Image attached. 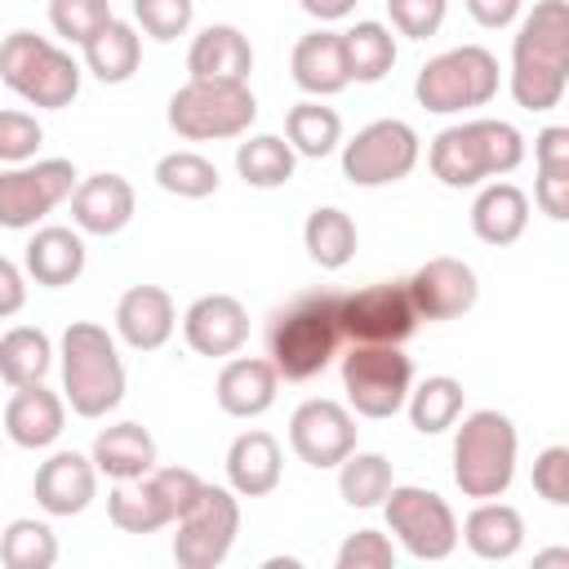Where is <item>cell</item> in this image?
Listing matches in <instances>:
<instances>
[{"label": "cell", "instance_id": "cell-1", "mask_svg": "<svg viewBox=\"0 0 569 569\" xmlns=\"http://www.w3.org/2000/svg\"><path fill=\"white\" fill-rule=\"evenodd\" d=\"M569 84V4L538 0L511 44V98L525 111H551Z\"/></svg>", "mask_w": 569, "mask_h": 569}, {"label": "cell", "instance_id": "cell-2", "mask_svg": "<svg viewBox=\"0 0 569 569\" xmlns=\"http://www.w3.org/2000/svg\"><path fill=\"white\" fill-rule=\"evenodd\" d=\"M338 298L333 289H311V293H298L293 302H284L271 325H267V360L276 365V373L284 382H307L316 378L333 356L338 347L347 342L342 338V320H338Z\"/></svg>", "mask_w": 569, "mask_h": 569}, {"label": "cell", "instance_id": "cell-3", "mask_svg": "<svg viewBox=\"0 0 569 569\" xmlns=\"http://www.w3.org/2000/svg\"><path fill=\"white\" fill-rule=\"evenodd\" d=\"M427 160L445 187L462 191V187H480L485 178H502V173L520 169L525 138L516 124L480 116V120H462V124L440 129Z\"/></svg>", "mask_w": 569, "mask_h": 569}, {"label": "cell", "instance_id": "cell-4", "mask_svg": "<svg viewBox=\"0 0 569 569\" xmlns=\"http://www.w3.org/2000/svg\"><path fill=\"white\" fill-rule=\"evenodd\" d=\"M62 391L71 413L102 418L124 400V365L116 338L93 320H71L62 333Z\"/></svg>", "mask_w": 569, "mask_h": 569}, {"label": "cell", "instance_id": "cell-5", "mask_svg": "<svg viewBox=\"0 0 569 569\" xmlns=\"http://www.w3.org/2000/svg\"><path fill=\"white\" fill-rule=\"evenodd\" d=\"M516 422L498 409H476L453 436V485L467 498H502L516 476Z\"/></svg>", "mask_w": 569, "mask_h": 569}, {"label": "cell", "instance_id": "cell-6", "mask_svg": "<svg viewBox=\"0 0 569 569\" xmlns=\"http://www.w3.org/2000/svg\"><path fill=\"white\" fill-rule=\"evenodd\" d=\"M0 80L31 107H67L80 93V62L49 36L9 31L0 40Z\"/></svg>", "mask_w": 569, "mask_h": 569}, {"label": "cell", "instance_id": "cell-7", "mask_svg": "<svg viewBox=\"0 0 569 569\" xmlns=\"http://www.w3.org/2000/svg\"><path fill=\"white\" fill-rule=\"evenodd\" d=\"M258 120V98L249 80H187L169 98V129L187 142L240 138Z\"/></svg>", "mask_w": 569, "mask_h": 569}, {"label": "cell", "instance_id": "cell-8", "mask_svg": "<svg viewBox=\"0 0 569 569\" xmlns=\"http://www.w3.org/2000/svg\"><path fill=\"white\" fill-rule=\"evenodd\" d=\"M498 93V58L485 44H458L436 53L418 80H413V98L418 107L449 116V111H467V107H485Z\"/></svg>", "mask_w": 569, "mask_h": 569}, {"label": "cell", "instance_id": "cell-9", "mask_svg": "<svg viewBox=\"0 0 569 569\" xmlns=\"http://www.w3.org/2000/svg\"><path fill=\"white\" fill-rule=\"evenodd\" d=\"M413 387V360L396 342H351L342 356V391L360 418H391Z\"/></svg>", "mask_w": 569, "mask_h": 569}, {"label": "cell", "instance_id": "cell-10", "mask_svg": "<svg viewBox=\"0 0 569 569\" xmlns=\"http://www.w3.org/2000/svg\"><path fill=\"white\" fill-rule=\"evenodd\" d=\"M387 529L413 560H449L458 547V516L453 507L422 485H391L382 498Z\"/></svg>", "mask_w": 569, "mask_h": 569}, {"label": "cell", "instance_id": "cell-11", "mask_svg": "<svg viewBox=\"0 0 569 569\" xmlns=\"http://www.w3.org/2000/svg\"><path fill=\"white\" fill-rule=\"evenodd\" d=\"M173 560L182 569H218L240 533V502L231 485H204L187 516L173 520Z\"/></svg>", "mask_w": 569, "mask_h": 569}, {"label": "cell", "instance_id": "cell-12", "mask_svg": "<svg viewBox=\"0 0 569 569\" xmlns=\"http://www.w3.org/2000/svg\"><path fill=\"white\" fill-rule=\"evenodd\" d=\"M76 182H80V173L62 156L9 164L0 173V227H9V231L36 227L44 213H53L62 200H71Z\"/></svg>", "mask_w": 569, "mask_h": 569}, {"label": "cell", "instance_id": "cell-13", "mask_svg": "<svg viewBox=\"0 0 569 569\" xmlns=\"http://www.w3.org/2000/svg\"><path fill=\"white\" fill-rule=\"evenodd\" d=\"M422 142L405 120H373L351 142H342V178L356 187H387L413 173Z\"/></svg>", "mask_w": 569, "mask_h": 569}, {"label": "cell", "instance_id": "cell-14", "mask_svg": "<svg viewBox=\"0 0 569 569\" xmlns=\"http://www.w3.org/2000/svg\"><path fill=\"white\" fill-rule=\"evenodd\" d=\"M338 320H342L347 342H396V347L409 342L413 329L422 325L405 280H382V284H365L356 293H342Z\"/></svg>", "mask_w": 569, "mask_h": 569}, {"label": "cell", "instance_id": "cell-15", "mask_svg": "<svg viewBox=\"0 0 569 569\" xmlns=\"http://www.w3.org/2000/svg\"><path fill=\"white\" fill-rule=\"evenodd\" d=\"M289 445L316 471L338 467L356 449V418L338 400H325V396L320 400H302L293 409V418H289Z\"/></svg>", "mask_w": 569, "mask_h": 569}, {"label": "cell", "instance_id": "cell-16", "mask_svg": "<svg viewBox=\"0 0 569 569\" xmlns=\"http://www.w3.org/2000/svg\"><path fill=\"white\" fill-rule=\"evenodd\" d=\"M409 298H413V311L418 320H458L476 307L480 298V284H476V271L462 262V258H427L409 280H405Z\"/></svg>", "mask_w": 569, "mask_h": 569}, {"label": "cell", "instance_id": "cell-17", "mask_svg": "<svg viewBox=\"0 0 569 569\" xmlns=\"http://www.w3.org/2000/svg\"><path fill=\"white\" fill-rule=\"evenodd\" d=\"M182 338L196 356H209V360H222V356H236L249 338V311L240 298L231 293H204L187 307L182 316Z\"/></svg>", "mask_w": 569, "mask_h": 569}, {"label": "cell", "instance_id": "cell-18", "mask_svg": "<svg viewBox=\"0 0 569 569\" xmlns=\"http://www.w3.org/2000/svg\"><path fill=\"white\" fill-rule=\"evenodd\" d=\"M31 493L49 516H80L98 493V467L76 449H58L36 467Z\"/></svg>", "mask_w": 569, "mask_h": 569}, {"label": "cell", "instance_id": "cell-19", "mask_svg": "<svg viewBox=\"0 0 569 569\" xmlns=\"http://www.w3.org/2000/svg\"><path fill=\"white\" fill-rule=\"evenodd\" d=\"M133 187L120 173H89L71 191V222L84 236H116L133 218Z\"/></svg>", "mask_w": 569, "mask_h": 569}, {"label": "cell", "instance_id": "cell-20", "mask_svg": "<svg viewBox=\"0 0 569 569\" xmlns=\"http://www.w3.org/2000/svg\"><path fill=\"white\" fill-rule=\"evenodd\" d=\"M178 329V307L160 284H133L116 302V333L133 351H160Z\"/></svg>", "mask_w": 569, "mask_h": 569}, {"label": "cell", "instance_id": "cell-21", "mask_svg": "<svg viewBox=\"0 0 569 569\" xmlns=\"http://www.w3.org/2000/svg\"><path fill=\"white\" fill-rule=\"evenodd\" d=\"M67 422V400L58 391H49L44 382H27L13 387L9 405H4V436L22 449H49L62 436Z\"/></svg>", "mask_w": 569, "mask_h": 569}, {"label": "cell", "instance_id": "cell-22", "mask_svg": "<svg viewBox=\"0 0 569 569\" xmlns=\"http://www.w3.org/2000/svg\"><path fill=\"white\" fill-rule=\"evenodd\" d=\"M276 387H280V373L267 356H236L222 365L218 373V409L231 413V418H258L276 405Z\"/></svg>", "mask_w": 569, "mask_h": 569}, {"label": "cell", "instance_id": "cell-23", "mask_svg": "<svg viewBox=\"0 0 569 569\" xmlns=\"http://www.w3.org/2000/svg\"><path fill=\"white\" fill-rule=\"evenodd\" d=\"M289 71H293V84L311 98H333L351 84L347 76V53H342V36L338 31H307L298 44H293V58H289Z\"/></svg>", "mask_w": 569, "mask_h": 569}, {"label": "cell", "instance_id": "cell-24", "mask_svg": "<svg viewBox=\"0 0 569 569\" xmlns=\"http://www.w3.org/2000/svg\"><path fill=\"white\" fill-rule=\"evenodd\" d=\"M187 71L196 80H249L253 71V44L240 27L213 22L204 27L187 49Z\"/></svg>", "mask_w": 569, "mask_h": 569}, {"label": "cell", "instance_id": "cell-25", "mask_svg": "<svg viewBox=\"0 0 569 569\" xmlns=\"http://www.w3.org/2000/svg\"><path fill=\"white\" fill-rule=\"evenodd\" d=\"M227 485L236 498H267L280 485V440L271 431H240L227 449Z\"/></svg>", "mask_w": 569, "mask_h": 569}, {"label": "cell", "instance_id": "cell-26", "mask_svg": "<svg viewBox=\"0 0 569 569\" xmlns=\"http://www.w3.org/2000/svg\"><path fill=\"white\" fill-rule=\"evenodd\" d=\"M458 538L471 547V556L480 560H511L525 542V520L511 502H498V498H480L471 507V516L462 520Z\"/></svg>", "mask_w": 569, "mask_h": 569}, {"label": "cell", "instance_id": "cell-27", "mask_svg": "<svg viewBox=\"0 0 569 569\" xmlns=\"http://www.w3.org/2000/svg\"><path fill=\"white\" fill-rule=\"evenodd\" d=\"M22 262H27V276H31L36 284L62 289V284L80 280V271H84V240H80V231H71V227H40V231L27 240Z\"/></svg>", "mask_w": 569, "mask_h": 569}, {"label": "cell", "instance_id": "cell-28", "mask_svg": "<svg viewBox=\"0 0 569 569\" xmlns=\"http://www.w3.org/2000/svg\"><path fill=\"white\" fill-rule=\"evenodd\" d=\"M525 227H529V196L516 182L480 187V196L471 204V231L485 244H511L525 236Z\"/></svg>", "mask_w": 569, "mask_h": 569}, {"label": "cell", "instance_id": "cell-29", "mask_svg": "<svg viewBox=\"0 0 569 569\" xmlns=\"http://www.w3.org/2000/svg\"><path fill=\"white\" fill-rule=\"evenodd\" d=\"M93 467L111 480H138L156 467V440L138 422H116L93 436Z\"/></svg>", "mask_w": 569, "mask_h": 569}, {"label": "cell", "instance_id": "cell-30", "mask_svg": "<svg viewBox=\"0 0 569 569\" xmlns=\"http://www.w3.org/2000/svg\"><path fill=\"white\" fill-rule=\"evenodd\" d=\"M533 156H538L533 200L551 222H565L569 218V129L547 124L533 142Z\"/></svg>", "mask_w": 569, "mask_h": 569}, {"label": "cell", "instance_id": "cell-31", "mask_svg": "<svg viewBox=\"0 0 569 569\" xmlns=\"http://www.w3.org/2000/svg\"><path fill=\"white\" fill-rule=\"evenodd\" d=\"M80 49H84V67L102 84H124L138 71V62H142V36L129 22H120V18L102 22Z\"/></svg>", "mask_w": 569, "mask_h": 569}, {"label": "cell", "instance_id": "cell-32", "mask_svg": "<svg viewBox=\"0 0 569 569\" xmlns=\"http://www.w3.org/2000/svg\"><path fill=\"white\" fill-rule=\"evenodd\" d=\"M356 222L351 213L325 204V209H311L307 222H302V244H307V258L320 267V271H342L351 258H356Z\"/></svg>", "mask_w": 569, "mask_h": 569}, {"label": "cell", "instance_id": "cell-33", "mask_svg": "<svg viewBox=\"0 0 569 569\" xmlns=\"http://www.w3.org/2000/svg\"><path fill=\"white\" fill-rule=\"evenodd\" d=\"M293 169H298V151L280 133H253L236 147V173L258 191L284 187L293 178Z\"/></svg>", "mask_w": 569, "mask_h": 569}, {"label": "cell", "instance_id": "cell-34", "mask_svg": "<svg viewBox=\"0 0 569 569\" xmlns=\"http://www.w3.org/2000/svg\"><path fill=\"white\" fill-rule=\"evenodd\" d=\"M462 396H467L462 382L449 378V373H431V378H422L418 387H409L405 409H409L413 431H422V436L449 431V427L462 418Z\"/></svg>", "mask_w": 569, "mask_h": 569}, {"label": "cell", "instance_id": "cell-35", "mask_svg": "<svg viewBox=\"0 0 569 569\" xmlns=\"http://www.w3.org/2000/svg\"><path fill=\"white\" fill-rule=\"evenodd\" d=\"M53 365V342L44 329L36 325H13L0 338V382L9 387H27V382H44Z\"/></svg>", "mask_w": 569, "mask_h": 569}, {"label": "cell", "instance_id": "cell-36", "mask_svg": "<svg viewBox=\"0 0 569 569\" xmlns=\"http://www.w3.org/2000/svg\"><path fill=\"white\" fill-rule=\"evenodd\" d=\"M284 142L298 156L320 160V156H329L342 142V116L333 107H325L320 98H307V102L289 107V116H284Z\"/></svg>", "mask_w": 569, "mask_h": 569}, {"label": "cell", "instance_id": "cell-37", "mask_svg": "<svg viewBox=\"0 0 569 569\" xmlns=\"http://www.w3.org/2000/svg\"><path fill=\"white\" fill-rule=\"evenodd\" d=\"M342 53L356 84H378L396 67V36L382 22H356L351 31H342Z\"/></svg>", "mask_w": 569, "mask_h": 569}, {"label": "cell", "instance_id": "cell-38", "mask_svg": "<svg viewBox=\"0 0 569 569\" xmlns=\"http://www.w3.org/2000/svg\"><path fill=\"white\" fill-rule=\"evenodd\" d=\"M107 516H111V525L124 529V533H156V529L173 525L169 511H164V502H160V493L151 489L147 476H138V480H116V489L107 493Z\"/></svg>", "mask_w": 569, "mask_h": 569}, {"label": "cell", "instance_id": "cell-39", "mask_svg": "<svg viewBox=\"0 0 569 569\" xmlns=\"http://www.w3.org/2000/svg\"><path fill=\"white\" fill-rule=\"evenodd\" d=\"M391 485H396V476H391V462H387L382 453H360V449H351V453L338 462V493H342L347 507H360V511L382 507V498H387Z\"/></svg>", "mask_w": 569, "mask_h": 569}, {"label": "cell", "instance_id": "cell-40", "mask_svg": "<svg viewBox=\"0 0 569 569\" xmlns=\"http://www.w3.org/2000/svg\"><path fill=\"white\" fill-rule=\"evenodd\" d=\"M156 182L169 191V196H182V200H204L218 191V164L200 151H169L156 160Z\"/></svg>", "mask_w": 569, "mask_h": 569}, {"label": "cell", "instance_id": "cell-41", "mask_svg": "<svg viewBox=\"0 0 569 569\" xmlns=\"http://www.w3.org/2000/svg\"><path fill=\"white\" fill-rule=\"evenodd\" d=\"M0 560L9 569H49L58 560V538H53V529L44 520L22 516V520L4 525V533H0Z\"/></svg>", "mask_w": 569, "mask_h": 569}, {"label": "cell", "instance_id": "cell-42", "mask_svg": "<svg viewBox=\"0 0 569 569\" xmlns=\"http://www.w3.org/2000/svg\"><path fill=\"white\" fill-rule=\"evenodd\" d=\"M102 22H111V0H49V27L71 44H84Z\"/></svg>", "mask_w": 569, "mask_h": 569}, {"label": "cell", "instance_id": "cell-43", "mask_svg": "<svg viewBox=\"0 0 569 569\" xmlns=\"http://www.w3.org/2000/svg\"><path fill=\"white\" fill-rule=\"evenodd\" d=\"M40 120L31 111H18V107H4L0 111V164H27L36 160L40 151Z\"/></svg>", "mask_w": 569, "mask_h": 569}, {"label": "cell", "instance_id": "cell-44", "mask_svg": "<svg viewBox=\"0 0 569 569\" xmlns=\"http://www.w3.org/2000/svg\"><path fill=\"white\" fill-rule=\"evenodd\" d=\"M191 13H196L191 0H133L138 27H142L151 40H160V44L178 40V36L191 27Z\"/></svg>", "mask_w": 569, "mask_h": 569}, {"label": "cell", "instance_id": "cell-45", "mask_svg": "<svg viewBox=\"0 0 569 569\" xmlns=\"http://www.w3.org/2000/svg\"><path fill=\"white\" fill-rule=\"evenodd\" d=\"M338 569H391L396 565V542L382 529H356L333 556Z\"/></svg>", "mask_w": 569, "mask_h": 569}, {"label": "cell", "instance_id": "cell-46", "mask_svg": "<svg viewBox=\"0 0 569 569\" xmlns=\"http://www.w3.org/2000/svg\"><path fill=\"white\" fill-rule=\"evenodd\" d=\"M147 480H151V489L160 493V502H164L169 520L187 516V511H191V502H196V498H200V489H204V480H200L191 467H151V471H147Z\"/></svg>", "mask_w": 569, "mask_h": 569}, {"label": "cell", "instance_id": "cell-47", "mask_svg": "<svg viewBox=\"0 0 569 569\" xmlns=\"http://www.w3.org/2000/svg\"><path fill=\"white\" fill-rule=\"evenodd\" d=\"M445 9L449 0H387V13H391V27L409 40H427L440 31L445 22Z\"/></svg>", "mask_w": 569, "mask_h": 569}, {"label": "cell", "instance_id": "cell-48", "mask_svg": "<svg viewBox=\"0 0 569 569\" xmlns=\"http://www.w3.org/2000/svg\"><path fill=\"white\" fill-rule=\"evenodd\" d=\"M533 489L551 507H565L569 502V445H547L533 458Z\"/></svg>", "mask_w": 569, "mask_h": 569}, {"label": "cell", "instance_id": "cell-49", "mask_svg": "<svg viewBox=\"0 0 569 569\" xmlns=\"http://www.w3.org/2000/svg\"><path fill=\"white\" fill-rule=\"evenodd\" d=\"M22 307H27V276H22L18 262H9V258L0 253V320L18 316Z\"/></svg>", "mask_w": 569, "mask_h": 569}, {"label": "cell", "instance_id": "cell-50", "mask_svg": "<svg viewBox=\"0 0 569 569\" xmlns=\"http://www.w3.org/2000/svg\"><path fill=\"white\" fill-rule=\"evenodd\" d=\"M467 13H471L480 27L502 31V27H511V22H516L520 0H467Z\"/></svg>", "mask_w": 569, "mask_h": 569}, {"label": "cell", "instance_id": "cell-51", "mask_svg": "<svg viewBox=\"0 0 569 569\" xmlns=\"http://www.w3.org/2000/svg\"><path fill=\"white\" fill-rule=\"evenodd\" d=\"M302 4V13H311L316 22H338V18H347L351 9H356V0H298Z\"/></svg>", "mask_w": 569, "mask_h": 569}, {"label": "cell", "instance_id": "cell-52", "mask_svg": "<svg viewBox=\"0 0 569 569\" xmlns=\"http://www.w3.org/2000/svg\"><path fill=\"white\" fill-rule=\"evenodd\" d=\"M538 565H569V551H542Z\"/></svg>", "mask_w": 569, "mask_h": 569}]
</instances>
